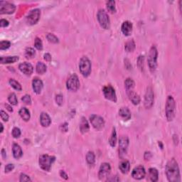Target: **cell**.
Here are the masks:
<instances>
[{
	"instance_id": "35",
	"label": "cell",
	"mask_w": 182,
	"mask_h": 182,
	"mask_svg": "<svg viewBox=\"0 0 182 182\" xmlns=\"http://www.w3.org/2000/svg\"><path fill=\"white\" fill-rule=\"evenodd\" d=\"M9 83L12 86V87L13 88H15V89L17 90V91H22V86H21L19 82H17V80H15V79H10Z\"/></svg>"
},
{
	"instance_id": "53",
	"label": "cell",
	"mask_w": 182,
	"mask_h": 182,
	"mask_svg": "<svg viewBox=\"0 0 182 182\" xmlns=\"http://www.w3.org/2000/svg\"><path fill=\"white\" fill-rule=\"evenodd\" d=\"M5 106H6V107H7V109H8L9 111V112H13V109L12 108V107H11V106L8 105L7 104H6V105H5Z\"/></svg>"
},
{
	"instance_id": "49",
	"label": "cell",
	"mask_w": 182,
	"mask_h": 182,
	"mask_svg": "<svg viewBox=\"0 0 182 182\" xmlns=\"http://www.w3.org/2000/svg\"><path fill=\"white\" fill-rule=\"evenodd\" d=\"M60 175H61V176L63 178H65V179H68V175L66 174V173L63 170H61V171H60Z\"/></svg>"
},
{
	"instance_id": "26",
	"label": "cell",
	"mask_w": 182,
	"mask_h": 182,
	"mask_svg": "<svg viewBox=\"0 0 182 182\" xmlns=\"http://www.w3.org/2000/svg\"><path fill=\"white\" fill-rule=\"evenodd\" d=\"M119 168L122 173H123V174H127V173L129 172V171H130V162L127 160L123 161V162H122L120 164Z\"/></svg>"
},
{
	"instance_id": "42",
	"label": "cell",
	"mask_w": 182,
	"mask_h": 182,
	"mask_svg": "<svg viewBox=\"0 0 182 182\" xmlns=\"http://www.w3.org/2000/svg\"><path fill=\"white\" fill-rule=\"evenodd\" d=\"M22 100L23 101V102H24V103L26 104V105H31V99L30 98L29 95H25L24 96H23Z\"/></svg>"
},
{
	"instance_id": "20",
	"label": "cell",
	"mask_w": 182,
	"mask_h": 182,
	"mask_svg": "<svg viewBox=\"0 0 182 182\" xmlns=\"http://www.w3.org/2000/svg\"><path fill=\"white\" fill-rule=\"evenodd\" d=\"M40 122L41 124L44 128H47L51 123V120L49 115L46 112H42L40 116Z\"/></svg>"
},
{
	"instance_id": "4",
	"label": "cell",
	"mask_w": 182,
	"mask_h": 182,
	"mask_svg": "<svg viewBox=\"0 0 182 182\" xmlns=\"http://www.w3.org/2000/svg\"><path fill=\"white\" fill-rule=\"evenodd\" d=\"M55 157L49 156L48 154L41 155L39 157V166L44 171H50L51 165L55 162Z\"/></svg>"
},
{
	"instance_id": "10",
	"label": "cell",
	"mask_w": 182,
	"mask_h": 182,
	"mask_svg": "<svg viewBox=\"0 0 182 182\" xmlns=\"http://www.w3.org/2000/svg\"><path fill=\"white\" fill-rule=\"evenodd\" d=\"M90 121H91L92 125L95 129L98 130H102L105 126V121L102 117L96 115H92L90 117Z\"/></svg>"
},
{
	"instance_id": "51",
	"label": "cell",
	"mask_w": 182,
	"mask_h": 182,
	"mask_svg": "<svg viewBox=\"0 0 182 182\" xmlns=\"http://www.w3.org/2000/svg\"><path fill=\"white\" fill-rule=\"evenodd\" d=\"M61 128H62V129H61V130H62V131L66 132L67 130H68V129H67V128H68V124H67V123H65V124L61 125Z\"/></svg>"
},
{
	"instance_id": "50",
	"label": "cell",
	"mask_w": 182,
	"mask_h": 182,
	"mask_svg": "<svg viewBox=\"0 0 182 182\" xmlns=\"http://www.w3.org/2000/svg\"><path fill=\"white\" fill-rule=\"evenodd\" d=\"M44 59H45L46 61H49H49H51V55L49 54H44Z\"/></svg>"
},
{
	"instance_id": "7",
	"label": "cell",
	"mask_w": 182,
	"mask_h": 182,
	"mask_svg": "<svg viewBox=\"0 0 182 182\" xmlns=\"http://www.w3.org/2000/svg\"><path fill=\"white\" fill-rule=\"evenodd\" d=\"M67 89L70 91H77L80 88V81L75 74H73L68 78L66 82Z\"/></svg>"
},
{
	"instance_id": "31",
	"label": "cell",
	"mask_w": 182,
	"mask_h": 182,
	"mask_svg": "<svg viewBox=\"0 0 182 182\" xmlns=\"http://www.w3.org/2000/svg\"><path fill=\"white\" fill-rule=\"evenodd\" d=\"M125 86L127 91H132V90H133L134 87H135V82H134L132 78H128L125 80Z\"/></svg>"
},
{
	"instance_id": "52",
	"label": "cell",
	"mask_w": 182,
	"mask_h": 182,
	"mask_svg": "<svg viewBox=\"0 0 182 182\" xmlns=\"http://www.w3.org/2000/svg\"><path fill=\"white\" fill-rule=\"evenodd\" d=\"M1 156H2V158L3 159L6 158L7 154H6V151H5L4 149H1Z\"/></svg>"
},
{
	"instance_id": "13",
	"label": "cell",
	"mask_w": 182,
	"mask_h": 182,
	"mask_svg": "<svg viewBox=\"0 0 182 182\" xmlns=\"http://www.w3.org/2000/svg\"><path fill=\"white\" fill-rule=\"evenodd\" d=\"M129 144V139L127 136H122L120 139L119 142V147H120V157H123V155H125L127 153V149H128Z\"/></svg>"
},
{
	"instance_id": "48",
	"label": "cell",
	"mask_w": 182,
	"mask_h": 182,
	"mask_svg": "<svg viewBox=\"0 0 182 182\" xmlns=\"http://www.w3.org/2000/svg\"><path fill=\"white\" fill-rule=\"evenodd\" d=\"M152 154L150 152H146L144 154V159H145V160H149L152 158Z\"/></svg>"
},
{
	"instance_id": "17",
	"label": "cell",
	"mask_w": 182,
	"mask_h": 182,
	"mask_svg": "<svg viewBox=\"0 0 182 182\" xmlns=\"http://www.w3.org/2000/svg\"><path fill=\"white\" fill-rule=\"evenodd\" d=\"M43 82L41 80H40L38 78H33L32 81V87L33 90L36 94H40L41 92L42 91V88H43Z\"/></svg>"
},
{
	"instance_id": "32",
	"label": "cell",
	"mask_w": 182,
	"mask_h": 182,
	"mask_svg": "<svg viewBox=\"0 0 182 182\" xmlns=\"http://www.w3.org/2000/svg\"><path fill=\"white\" fill-rule=\"evenodd\" d=\"M86 161H87L88 164L90 165H93L95 163V154L93 152H89L86 155Z\"/></svg>"
},
{
	"instance_id": "43",
	"label": "cell",
	"mask_w": 182,
	"mask_h": 182,
	"mask_svg": "<svg viewBox=\"0 0 182 182\" xmlns=\"http://www.w3.org/2000/svg\"><path fill=\"white\" fill-rule=\"evenodd\" d=\"M19 181L21 182H24V181H31V178H29V176H27V175L24 174H22L20 176V178H19Z\"/></svg>"
},
{
	"instance_id": "12",
	"label": "cell",
	"mask_w": 182,
	"mask_h": 182,
	"mask_svg": "<svg viewBox=\"0 0 182 182\" xmlns=\"http://www.w3.org/2000/svg\"><path fill=\"white\" fill-rule=\"evenodd\" d=\"M154 92L152 88L149 87L147 88L144 97V107L146 109H149L152 107L154 104Z\"/></svg>"
},
{
	"instance_id": "25",
	"label": "cell",
	"mask_w": 182,
	"mask_h": 182,
	"mask_svg": "<svg viewBox=\"0 0 182 182\" xmlns=\"http://www.w3.org/2000/svg\"><path fill=\"white\" fill-rule=\"evenodd\" d=\"M19 113V115H20L21 117H22L24 121H29L30 120V117H31L30 112L29 109L26 108V107H22V108H21Z\"/></svg>"
},
{
	"instance_id": "23",
	"label": "cell",
	"mask_w": 182,
	"mask_h": 182,
	"mask_svg": "<svg viewBox=\"0 0 182 182\" xmlns=\"http://www.w3.org/2000/svg\"><path fill=\"white\" fill-rule=\"evenodd\" d=\"M12 152H13V156L15 159L21 158L23 155V152L21 146L18 144H14L13 147H12Z\"/></svg>"
},
{
	"instance_id": "14",
	"label": "cell",
	"mask_w": 182,
	"mask_h": 182,
	"mask_svg": "<svg viewBox=\"0 0 182 182\" xmlns=\"http://www.w3.org/2000/svg\"><path fill=\"white\" fill-rule=\"evenodd\" d=\"M111 171L110 165L108 163H102L100 166V170H99L98 176L100 179L103 180L104 178H107L109 176Z\"/></svg>"
},
{
	"instance_id": "2",
	"label": "cell",
	"mask_w": 182,
	"mask_h": 182,
	"mask_svg": "<svg viewBox=\"0 0 182 182\" xmlns=\"http://www.w3.org/2000/svg\"><path fill=\"white\" fill-rule=\"evenodd\" d=\"M175 110H176V102L172 96H168L167 102H166L165 112L166 117L168 121H172L175 116Z\"/></svg>"
},
{
	"instance_id": "1",
	"label": "cell",
	"mask_w": 182,
	"mask_h": 182,
	"mask_svg": "<svg viewBox=\"0 0 182 182\" xmlns=\"http://www.w3.org/2000/svg\"><path fill=\"white\" fill-rule=\"evenodd\" d=\"M166 174L170 182L180 181V171L177 162L174 159H171L167 162L166 166Z\"/></svg>"
},
{
	"instance_id": "24",
	"label": "cell",
	"mask_w": 182,
	"mask_h": 182,
	"mask_svg": "<svg viewBox=\"0 0 182 182\" xmlns=\"http://www.w3.org/2000/svg\"><path fill=\"white\" fill-rule=\"evenodd\" d=\"M19 61V56H7V57H1L0 61L2 64L6 63H13Z\"/></svg>"
},
{
	"instance_id": "39",
	"label": "cell",
	"mask_w": 182,
	"mask_h": 182,
	"mask_svg": "<svg viewBox=\"0 0 182 182\" xmlns=\"http://www.w3.org/2000/svg\"><path fill=\"white\" fill-rule=\"evenodd\" d=\"M34 46L38 50H42V49H43V44H42L41 40L39 38H36V39H35Z\"/></svg>"
},
{
	"instance_id": "46",
	"label": "cell",
	"mask_w": 182,
	"mask_h": 182,
	"mask_svg": "<svg viewBox=\"0 0 182 182\" xmlns=\"http://www.w3.org/2000/svg\"><path fill=\"white\" fill-rule=\"evenodd\" d=\"M15 169V166L12 164H9L5 167V172L9 173Z\"/></svg>"
},
{
	"instance_id": "9",
	"label": "cell",
	"mask_w": 182,
	"mask_h": 182,
	"mask_svg": "<svg viewBox=\"0 0 182 182\" xmlns=\"http://www.w3.org/2000/svg\"><path fill=\"white\" fill-rule=\"evenodd\" d=\"M16 10V6L12 3L8 2V1H0V14H13Z\"/></svg>"
},
{
	"instance_id": "21",
	"label": "cell",
	"mask_w": 182,
	"mask_h": 182,
	"mask_svg": "<svg viewBox=\"0 0 182 182\" xmlns=\"http://www.w3.org/2000/svg\"><path fill=\"white\" fill-rule=\"evenodd\" d=\"M128 95L130 100H131L132 103L134 105H138V104L140 102V98H139V95L137 93H136L135 92H134L133 91H128Z\"/></svg>"
},
{
	"instance_id": "8",
	"label": "cell",
	"mask_w": 182,
	"mask_h": 182,
	"mask_svg": "<svg viewBox=\"0 0 182 182\" xmlns=\"http://www.w3.org/2000/svg\"><path fill=\"white\" fill-rule=\"evenodd\" d=\"M41 16V11L38 9H34L29 12L26 17V22L29 25L36 24L38 22Z\"/></svg>"
},
{
	"instance_id": "27",
	"label": "cell",
	"mask_w": 182,
	"mask_h": 182,
	"mask_svg": "<svg viewBox=\"0 0 182 182\" xmlns=\"http://www.w3.org/2000/svg\"><path fill=\"white\" fill-rule=\"evenodd\" d=\"M90 127L87 120L85 117H82L80 123V130L82 133H86L89 130Z\"/></svg>"
},
{
	"instance_id": "6",
	"label": "cell",
	"mask_w": 182,
	"mask_h": 182,
	"mask_svg": "<svg viewBox=\"0 0 182 182\" xmlns=\"http://www.w3.org/2000/svg\"><path fill=\"white\" fill-rule=\"evenodd\" d=\"M97 17H98V20L100 26L103 29H109L110 27V21H109V18L107 12L104 9H100L98 12Z\"/></svg>"
},
{
	"instance_id": "36",
	"label": "cell",
	"mask_w": 182,
	"mask_h": 182,
	"mask_svg": "<svg viewBox=\"0 0 182 182\" xmlns=\"http://www.w3.org/2000/svg\"><path fill=\"white\" fill-rule=\"evenodd\" d=\"M8 100H9V102H10V104H12V105H17V103H18V100H17V95H16L15 93H12V94H10L9 95Z\"/></svg>"
},
{
	"instance_id": "34",
	"label": "cell",
	"mask_w": 182,
	"mask_h": 182,
	"mask_svg": "<svg viewBox=\"0 0 182 182\" xmlns=\"http://www.w3.org/2000/svg\"><path fill=\"white\" fill-rule=\"evenodd\" d=\"M107 10L110 12V13H115L116 8H115V1L111 0L107 2Z\"/></svg>"
},
{
	"instance_id": "44",
	"label": "cell",
	"mask_w": 182,
	"mask_h": 182,
	"mask_svg": "<svg viewBox=\"0 0 182 182\" xmlns=\"http://www.w3.org/2000/svg\"><path fill=\"white\" fill-rule=\"evenodd\" d=\"M0 115H1V120H3L5 122H7L9 120V115L7 114L6 112H4V110H2L1 109V111H0Z\"/></svg>"
},
{
	"instance_id": "33",
	"label": "cell",
	"mask_w": 182,
	"mask_h": 182,
	"mask_svg": "<svg viewBox=\"0 0 182 182\" xmlns=\"http://www.w3.org/2000/svg\"><path fill=\"white\" fill-rule=\"evenodd\" d=\"M116 142H117L116 130H115V128H113L112 135H111V137H110V139H109V144H110L111 146L114 147V146L116 145Z\"/></svg>"
},
{
	"instance_id": "45",
	"label": "cell",
	"mask_w": 182,
	"mask_h": 182,
	"mask_svg": "<svg viewBox=\"0 0 182 182\" xmlns=\"http://www.w3.org/2000/svg\"><path fill=\"white\" fill-rule=\"evenodd\" d=\"M63 101V98L61 95H57L56 96V102L58 105H62Z\"/></svg>"
},
{
	"instance_id": "37",
	"label": "cell",
	"mask_w": 182,
	"mask_h": 182,
	"mask_svg": "<svg viewBox=\"0 0 182 182\" xmlns=\"http://www.w3.org/2000/svg\"><path fill=\"white\" fill-rule=\"evenodd\" d=\"M46 38L49 42L53 44H57L58 43V41H59L57 37L55 36L54 34H53V33H48L46 36Z\"/></svg>"
},
{
	"instance_id": "15",
	"label": "cell",
	"mask_w": 182,
	"mask_h": 182,
	"mask_svg": "<svg viewBox=\"0 0 182 182\" xmlns=\"http://www.w3.org/2000/svg\"><path fill=\"white\" fill-rule=\"evenodd\" d=\"M146 175V171L142 166H138L133 169L132 172V176L135 179L140 180L144 178Z\"/></svg>"
},
{
	"instance_id": "29",
	"label": "cell",
	"mask_w": 182,
	"mask_h": 182,
	"mask_svg": "<svg viewBox=\"0 0 182 182\" xmlns=\"http://www.w3.org/2000/svg\"><path fill=\"white\" fill-rule=\"evenodd\" d=\"M36 72L38 74H44L46 72V66L42 62H38L36 65Z\"/></svg>"
},
{
	"instance_id": "22",
	"label": "cell",
	"mask_w": 182,
	"mask_h": 182,
	"mask_svg": "<svg viewBox=\"0 0 182 182\" xmlns=\"http://www.w3.org/2000/svg\"><path fill=\"white\" fill-rule=\"evenodd\" d=\"M119 115L125 121H128L131 118V112L128 107H122L119 110Z\"/></svg>"
},
{
	"instance_id": "28",
	"label": "cell",
	"mask_w": 182,
	"mask_h": 182,
	"mask_svg": "<svg viewBox=\"0 0 182 182\" xmlns=\"http://www.w3.org/2000/svg\"><path fill=\"white\" fill-rule=\"evenodd\" d=\"M125 51L128 52H132L135 49V43L133 40H130L125 44Z\"/></svg>"
},
{
	"instance_id": "41",
	"label": "cell",
	"mask_w": 182,
	"mask_h": 182,
	"mask_svg": "<svg viewBox=\"0 0 182 182\" xmlns=\"http://www.w3.org/2000/svg\"><path fill=\"white\" fill-rule=\"evenodd\" d=\"M144 56H139L138 60H137V65H138V67L139 68V69L142 70L143 68H144Z\"/></svg>"
},
{
	"instance_id": "38",
	"label": "cell",
	"mask_w": 182,
	"mask_h": 182,
	"mask_svg": "<svg viewBox=\"0 0 182 182\" xmlns=\"http://www.w3.org/2000/svg\"><path fill=\"white\" fill-rule=\"evenodd\" d=\"M11 46V43L8 41H2L0 42V49L1 50H6L9 49Z\"/></svg>"
},
{
	"instance_id": "54",
	"label": "cell",
	"mask_w": 182,
	"mask_h": 182,
	"mask_svg": "<svg viewBox=\"0 0 182 182\" xmlns=\"http://www.w3.org/2000/svg\"><path fill=\"white\" fill-rule=\"evenodd\" d=\"M0 126H1V132H2L3 130H4V128H3V125L1 123V124H0Z\"/></svg>"
},
{
	"instance_id": "16",
	"label": "cell",
	"mask_w": 182,
	"mask_h": 182,
	"mask_svg": "<svg viewBox=\"0 0 182 182\" xmlns=\"http://www.w3.org/2000/svg\"><path fill=\"white\" fill-rule=\"evenodd\" d=\"M19 68L23 73L26 75H31L33 71V68L32 65L29 63H22L19 64Z\"/></svg>"
},
{
	"instance_id": "18",
	"label": "cell",
	"mask_w": 182,
	"mask_h": 182,
	"mask_svg": "<svg viewBox=\"0 0 182 182\" xmlns=\"http://www.w3.org/2000/svg\"><path fill=\"white\" fill-rule=\"evenodd\" d=\"M121 29L125 36H130L132 31V24L129 21H126L122 24Z\"/></svg>"
},
{
	"instance_id": "19",
	"label": "cell",
	"mask_w": 182,
	"mask_h": 182,
	"mask_svg": "<svg viewBox=\"0 0 182 182\" xmlns=\"http://www.w3.org/2000/svg\"><path fill=\"white\" fill-rule=\"evenodd\" d=\"M159 173L157 169L155 168H150L148 171V181L155 182L158 180Z\"/></svg>"
},
{
	"instance_id": "3",
	"label": "cell",
	"mask_w": 182,
	"mask_h": 182,
	"mask_svg": "<svg viewBox=\"0 0 182 182\" xmlns=\"http://www.w3.org/2000/svg\"><path fill=\"white\" fill-rule=\"evenodd\" d=\"M157 56H158V51L155 46H152L149 51L147 58V62L149 65V69L151 72H154L157 66Z\"/></svg>"
},
{
	"instance_id": "30",
	"label": "cell",
	"mask_w": 182,
	"mask_h": 182,
	"mask_svg": "<svg viewBox=\"0 0 182 182\" xmlns=\"http://www.w3.org/2000/svg\"><path fill=\"white\" fill-rule=\"evenodd\" d=\"M36 56V51L32 48H27L25 51V57L27 59H31Z\"/></svg>"
},
{
	"instance_id": "47",
	"label": "cell",
	"mask_w": 182,
	"mask_h": 182,
	"mask_svg": "<svg viewBox=\"0 0 182 182\" xmlns=\"http://www.w3.org/2000/svg\"><path fill=\"white\" fill-rule=\"evenodd\" d=\"M9 25V22L7 20H6V19H1V21H0V26L1 27H7Z\"/></svg>"
},
{
	"instance_id": "40",
	"label": "cell",
	"mask_w": 182,
	"mask_h": 182,
	"mask_svg": "<svg viewBox=\"0 0 182 182\" xmlns=\"http://www.w3.org/2000/svg\"><path fill=\"white\" fill-rule=\"evenodd\" d=\"M21 135V130L18 128H15L12 130V136L15 138H18Z\"/></svg>"
},
{
	"instance_id": "5",
	"label": "cell",
	"mask_w": 182,
	"mask_h": 182,
	"mask_svg": "<svg viewBox=\"0 0 182 182\" xmlns=\"http://www.w3.org/2000/svg\"><path fill=\"white\" fill-rule=\"evenodd\" d=\"M79 69L84 77H88L91 73V63L87 57L81 58L79 63Z\"/></svg>"
},
{
	"instance_id": "11",
	"label": "cell",
	"mask_w": 182,
	"mask_h": 182,
	"mask_svg": "<svg viewBox=\"0 0 182 182\" xmlns=\"http://www.w3.org/2000/svg\"><path fill=\"white\" fill-rule=\"evenodd\" d=\"M103 94L106 99L111 100V101L116 102H117V96L115 89L111 86H107L103 88Z\"/></svg>"
}]
</instances>
